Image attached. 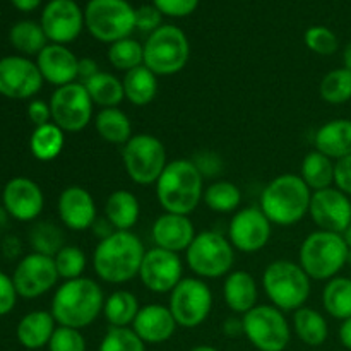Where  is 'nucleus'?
<instances>
[{"mask_svg":"<svg viewBox=\"0 0 351 351\" xmlns=\"http://www.w3.org/2000/svg\"><path fill=\"white\" fill-rule=\"evenodd\" d=\"M146 247L134 232H113L93 250L96 276L108 285H123L139 276Z\"/></svg>","mask_w":351,"mask_h":351,"instance_id":"1","label":"nucleus"},{"mask_svg":"<svg viewBox=\"0 0 351 351\" xmlns=\"http://www.w3.org/2000/svg\"><path fill=\"white\" fill-rule=\"evenodd\" d=\"M105 298L103 288L95 280L81 276L77 280L64 281L55 290L50 312L57 326L81 331L103 314Z\"/></svg>","mask_w":351,"mask_h":351,"instance_id":"2","label":"nucleus"},{"mask_svg":"<svg viewBox=\"0 0 351 351\" xmlns=\"http://www.w3.org/2000/svg\"><path fill=\"white\" fill-rule=\"evenodd\" d=\"M156 199L165 213L189 216L197 209L204 195V177L189 158L168 161L154 184Z\"/></svg>","mask_w":351,"mask_h":351,"instance_id":"3","label":"nucleus"},{"mask_svg":"<svg viewBox=\"0 0 351 351\" xmlns=\"http://www.w3.org/2000/svg\"><path fill=\"white\" fill-rule=\"evenodd\" d=\"M312 194L300 175H278L261 192L259 208L273 225L293 226L308 215Z\"/></svg>","mask_w":351,"mask_h":351,"instance_id":"4","label":"nucleus"},{"mask_svg":"<svg viewBox=\"0 0 351 351\" xmlns=\"http://www.w3.org/2000/svg\"><path fill=\"white\" fill-rule=\"evenodd\" d=\"M263 288L271 305L287 314L305 307L311 297L312 280L298 263L278 259L264 269Z\"/></svg>","mask_w":351,"mask_h":351,"instance_id":"5","label":"nucleus"},{"mask_svg":"<svg viewBox=\"0 0 351 351\" xmlns=\"http://www.w3.org/2000/svg\"><path fill=\"white\" fill-rule=\"evenodd\" d=\"M348 245L339 233L317 230L305 237L298 250V264L314 281L339 276L348 264Z\"/></svg>","mask_w":351,"mask_h":351,"instance_id":"6","label":"nucleus"},{"mask_svg":"<svg viewBox=\"0 0 351 351\" xmlns=\"http://www.w3.org/2000/svg\"><path fill=\"white\" fill-rule=\"evenodd\" d=\"M185 261L201 280H218L232 273L235 249L226 235L216 230H204L195 235L191 247L185 250Z\"/></svg>","mask_w":351,"mask_h":351,"instance_id":"7","label":"nucleus"},{"mask_svg":"<svg viewBox=\"0 0 351 351\" xmlns=\"http://www.w3.org/2000/svg\"><path fill=\"white\" fill-rule=\"evenodd\" d=\"M191 58V43L184 29L163 24L151 33L144 43V65L156 75H175L182 72Z\"/></svg>","mask_w":351,"mask_h":351,"instance_id":"8","label":"nucleus"},{"mask_svg":"<svg viewBox=\"0 0 351 351\" xmlns=\"http://www.w3.org/2000/svg\"><path fill=\"white\" fill-rule=\"evenodd\" d=\"M86 29L95 40L112 45L136 29V9L127 0H89L84 7Z\"/></svg>","mask_w":351,"mask_h":351,"instance_id":"9","label":"nucleus"},{"mask_svg":"<svg viewBox=\"0 0 351 351\" xmlns=\"http://www.w3.org/2000/svg\"><path fill=\"white\" fill-rule=\"evenodd\" d=\"M125 173L137 185H154L168 165L165 144L151 134H134L122 146Z\"/></svg>","mask_w":351,"mask_h":351,"instance_id":"10","label":"nucleus"},{"mask_svg":"<svg viewBox=\"0 0 351 351\" xmlns=\"http://www.w3.org/2000/svg\"><path fill=\"white\" fill-rule=\"evenodd\" d=\"M243 335L259 351H285L290 345L291 326L285 312L271 304H259L242 315Z\"/></svg>","mask_w":351,"mask_h":351,"instance_id":"11","label":"nucleus"},{"mask_svg":"<svg viewBox=\"0 0 351 351\" xmlns=\"http://www.w3.org/2000/svg\"><path fill=\"white\" fill-rule=\"evenodd\" d=\"M51 122L65 134L84 130L95 119V103L82 82L62 86L50 96Z\"/></svg>","mask_w":351,"mask_h":351,"instance_id":"12","label":"nucleus"},{"mask_svg":"<svg viewBox=\"0 0 351 351\" xmlns=\"http://www.w3.org/2000/svg\"><path fill=\"white\" fill-rule=\"evenodd\" d=\"M168 308L173 314L178 328L194 329L209 317L213 308V291L206 280L184 278L171 290Z\"/></svg>","mask_w":351,"mask_h":351,"instance_id":"13","label":"nucleus"},{"mask_svg":"<svg viewBox=\"0 0 351 351\" xmlns=\"http://www.w3.org/2000/svg\"><path fill=\"white\" fill-rule=\"evenodd\" d=\"M273 223L259 206L242 208L233 215L228 225V240L233 249L243 254H256L269 243Z\"/></svg>","mask_w":351,"mask_h":351,"instance_id":"14","label":"nucleus"},{"mask_svg":"<svg viewBox=\"0 0 351 351\" xmlns=\"http://www.w3.org/2000/svg\"><path fill=\"white\" fill-rule=\"evenodd\" d=\"M58 280H60V276H58L53 257L36 252L24 256L17 263L12 274L17 295L21 298H26V300L43 297L45 293L53 290V287H57Z\"/></svg>","mask_w":351,"mask_h":351,"instance_id":"15","label":"nucleus"},{"mask_svg":"<svg viewBox=\"0 0 351 351\" xmlns=\"http://www.w3.org/2000/svg\"><path fill=\"white\" fill-rule=\"evenodd\" d=\"M36 62L23 55L0 58V95L9 99H31L43 88Z\"/></svg>","mask_w":351,"mask_h":351,"instance_id":"16","label":"nucleus"},{"mask_svg":"<svg viewBox=\"0 0 351 351\" xmlns=\"http://www.w3.org/2000/svg\"><path fill=\"white\" fill-rule=\"evenodd\" d=\"M139 280L151 293H171V290L184 280V264L178 254L151 247L144 254Z\"/></svg>","mask_w":351,"mask_h":351,"instance_id":"17","label":"nucleus"},{"mask_svg":"<svg viewBox=\"0 0 351 351\" xmlns=\"http://www.w3.org/2000/svg\"><path fill=\"white\" fill-rule=\"evenodd\" d=\"M40 24L50 43L69 45L86 27L84 10L75 0H50L43 7Z\"/></svg>","mask_w":351,"mask_h":351,"instance_id":"18","label":"nucleus"},{"mask_svg":"<svg viewBox=\"0 0 351 351\" xmlns=\"http://www.w3.org/2000/svg\"><path fill=\"white\" fill-rule=\"evenodd\" d=\"M308 216L317 230L343 235L351 223V197L335 185L312 194Z\"/></svg>","mask_w":351,"mask_h":351,"instance_id":"19","label":"nucleus"},{"mask_svg":"<svg viewBox=\"0 0 351 351\" xmlns=\"http://www.w3.org/2000/svg\"><path fill=\"white\" fill-rule=\"evenodd\" d=\"M2 204L10 218L34 221L43 213L45 195L40 185L27 177H14L2 191Z\"/></svg>","mask_w":351,"mask_h":351,"instance_id":"20","label":"nucleus"},{"mask_svg":"<svg viewBox=\"0 0 351 351\" xmlns=\"http://www.w3.org/2000/svg\"><path fill=\"white\" fill-rule=\"evenodd\" d=\"M57 211L62 225L72 232L91 230L93 223L98 218L95 197L88 189L81 185H71L60 192Z\"/></svg>","mask_w":351,"mask_h":351,"instance_id":"21","label":"nucleus"},{"mask_svg":"<svg viewBox=\"0 0 351 351\" xmlns=\"http://www.w3.org/2000/svg\"><path fill=\"white\" fill-rule=\"evenodd\" d=\"M36 65L45 82L62 88L77 81L79 58L67 45L48 43L36 55Z\"/></svg>","mask_w":351,"mask_h":351,"instance_id":"22","label":"nucleus"},{"mask_svg":"<svg viewBox=\"0 0 351 351\" xmlns=\"http://www.w3.org/2000/svg\"><path fill=\"white\" fill-rule=\"evenodd\" d=\"M195 226L191 218L175 213H163L158 216L151 228V239L154 247L168 250V252L180 254L191 247L195 239Z\"/></svg>","mask_w":351,"mask_h":351,"instance_id":"23","label":"nucleus"},{"mask_svg":"<svg viewBox=\"0 0 351 351\" xmlns=\"http://www.w3.org/2000/svg\"><path fill=\"white\" fill-rule=\"evenodd\" d=\"M178 324L168 305L149 304L141 307L132 329L146 345L167 343L177 331Z\"/></svg>","mask_w":351,"mask_h":351,"instance_id":"24","label":"nucleus"},{"mask_svg":"<svg viewBox=\"0 0 351 351\" xmlns=\"http://www.w3.org/2000/svg\"><path fill=\"white\" fill-rule=\"evenodd\" d=\"M223 300L226 307L235 314L245 315L252 311L259 300V287L256 278L247 271H232L225 278L223 285Z\"/></svg>","mask_w":351,"mask_h":351,"instance_id":"25","label":"nucleus"},{"mask_svg":"<svg viewBox=\"0 0 351 351\" xmlns=\"http://www.w3.org/2000/svg\"><path fill=\"white\" fill-rule=\"evenodd\" d=\"M314 147L332 161L351 154V120L332 119L322 123L314 134Z\"/></svg>","mask_w":351,"mask_h":351,"instance_id":"26","label":"nucleus"},{"mask_svg":"<svg viewBox=\"0 0 351 351\" xmlns=\"http://www.w3.org/2000/svg\"><path fill=\"white\" fill-rule=\"evenodd\" d=\"M55 329H57V322H55L51 312L33 311L21 319L16 329V336L17 341L24 348L38 351L48 346Z\"/></svg>","mask_w":351,"mask_h":351,"instance_id":"27","label":"nucleus"},{"mask_svg":"<svg viewBox=\"0 0 351 351\" xmlns=\"http://www.w3.org/2000/svg\"><path fill=\"white\" fill-rule=\"evenodd\" d=\"M141 216V204L136 194L125 189L113 191L105 202V218L120 232H132Z\"/></svg>","mask_w":351,"mask_h":351,"instance_id":"28","label":"nucleus"},{"mask_svg":"<svg viewBox=\"0 0 351 351\" xmlns=\"http://www.w3.org/2000/svg\"><path fill=\"white\" fill-rule=\"evenodd\" d=\"M125 99L134 106H146L154 101L158 95V75L153 71L141 65L125 72L122 79Z\"/></svg>","mask_w":351,"mask_h":351,"instance_id":"29","label":"nucleus"},{"mask_svg":"<svg viewBox=\"0 0 351 351\" xmlns=\"http://www.w3.org/2000/svg\"><path fill=\"white\" fill-rule=\"evenodd\" d=\"M291 329L304 345L312 346V348L324 345L329 336V326L324 314L307 305L293 312Z\"/></svg>","mask_w":351,"mask_h":351,"instance_id":"30","label":"nucleus"},{"mask_svg":"<svg viewBox=\"0 0 351 351\" xmlns=\"http://www.w3.org/2000/svg\"><path fill=\"white\" fill-rule=\"evenodd\" d=\"M95 129L105 143L123 146L129 143L132 132V122L129 115L117 106V108H101L95 115Z\"/></svg>","mask_w":351,"mask_h":351,"instance_id":"31","label":"nucleus"},{"mask_svg":"<svg viewBox=\"0 0 351 351\" xmlns=\"http://www.w3.org/2000/svg\"><path fill=\"white\" fill-rule=\"evenodd\" d=\"M139 311V298L132 291L117 290L105 298L103 317L110 328H132Z\"/></svg>","mask_w":351,"mask_h":351,"instance_id":"32","label":"nucleus"},{"mask_svg":"<svg viewBox=\"0 0 351 351\" xmlns=\"http://www.w3.org/2000/svg\"><path fill=\"white\" fill-rule=\"evenodd\" d=\"M298 175L312 192L324 191L335 185V161L314 149L305 154Z\"/></svg>","mask_w":351,"mask_h":351,"instance_id":"33","label":"nucleus"},{"mask_svg":"<svg viewBox=\"0 0 351 351\" xmlns=\"http://www.w3.org/2000/svg\"><path fill=\"white\" fill-rule=\"evenodd\" d=\"M65 146V132L53 122L34 127L29 137L31 154L38 161H53L62 154Z\"/></svg>","mask_w":351,"mask_h":351,"instance_id":"34","label":"nucleus"},{"mask_svg":"<svg viewBox=\"0 0 351 351\" xmlns=\"http://www.w3.org/2000/svg\"><path fill=\"white\" fill-rule=\"evenodd\" d=\"M84 88L91 96L93 103L99 108H117L125 99L122 79L110 72L101 71L95 77L86 81Z\"/></svg>","mask_w":351,"mask_h":351,"instance_id":"35","label":"nucleus"},{"mask_svg":"<svg viewBox=\"0 0 351 351\" xmlns=\"http://www.w3.org/2000/svg\"><path fill=\"white\" fill-rule=\"evenodd\" d=\"M322 307L326 314L338 321L351 317V278L336 276L322 288Z\"/></svg>","mask_w":351,"mask_h":351,"instance_id":"36","label":"nucleus"},{"mask_svg":"<svg viewBox=\"0 0 351 351\" xmlns=\"http://www.w3.org/2000/svg\"><path fill=\"white\" fill-rule=\"evenodd\" d=\"M9 40L10 45L23 57L38 55L48 45V38L43 27L34 21H19L14 24L9 31Z\"/></svg>","mask_w":351,"mask_h":351,"instance_id":"37","label":"nucleus"},{"mask_svg":"<svg viewBox=\"0 0 351 351\" xmlns=\"http://www.w3.org/2000/svg\"><path fill=\"white\" fill-rule=\"evenodd\" d=\"M202 201L211 211L219 215L237 213L242 204V191L230 180H218L204 189Z\"/></svg>","mask_w":351,"mask_h":351,"instance_id":"38","label":"nucleus"},{"mask_svg":"<svg viewBox=\"0 0 351 351\" xmlns=\"http://www.w3.org/2000/svg\"><path fill=\"white\" fill-rule=\"evenodd\" d=\"M319 95L329 105H345L351 101V71L338 67L329 71L319 84Z\"/></svg>","mask_w":351,"mask_h":351,"instance_id":"39","label":"nucleus"},{"mask_svg":"<svg viewBox=\"0 0 351 351\" xmlns=\"http://www.w3.org/2000/svg\"><path fill=\"white\" fill-rule=\"evenodd\" d=\"M29 245L33 252L55 257L58 250L67 243H65V235L60 226L50 221H40L31 228Z\"/></svg>","mask_w":351,"mask_h":351,"instance_id":"40","label":"nucleus"},{"mask_svg":"<svg viewBox=\"0 0 351 351\" xmlns=\"http://www.w3.org/2000/svg\"><path fill=\"white\" fill-rule=\"evenodd\" d=\"M108 62L120 72H129L144 65V45L134 38H123L108 47Z\"/></svg>","mask_w":351,"mask_h":351,"instance_id":"41","label":"nucleus"},{"mask_svg":"<svg viewBox=\"0 0 351 351\" xmlns=\"http://www.w3.org/2000/svg\"><path fill=\"white\" fill-rule=\"evenodd\" d=\"M55 266H57L58 276L60 280H77L84 276L86 266H88V257L84 250H81L75 245H64L58 250L57 256L53 257Z\"/></svg>","mask_w":351,"mask_h":351,"instance_id":"42","label":"nucleus"},{"mask_svg":"<svg viewBox=\"0 0 351 351\" xmlns=\"http://www.w3.org/2000/svg\"><path fill=\"white\" fill-rule=\"evenodd\" d=\"M98 351H146V343L132 328H108Z\"/></svg>","mask_w":351,"mask_h":351,"instance_id":"43","label":"nucleus"},{"mask_svg":"<svg viewBox=\"0 0 351 351\" xmlns=\"http://www.w3.org/2000/svg\"><path fill=\"white\" fill-rule=\"evenodd\" d=\"M305 45L311 51L321 57H331L338 51L339 40L332 29L326 26H312L305 31Z\"/></svg>","mask_w":351,"mask_h":351,"instance_id":"44","label":"nucleus"},{"mask_svg":"<svg viewBox=\"0 0 351 351\" xmlns=\"http://www.w3.org/2000/svg\"><path fill=\"white\" fill-rule=\"evenodd\" d=\"M48 351H86V339L79 329L57 326L48 343Z\"/></svg>","mask_w":351,"mask_h":351,"instance_id":"45","label":"nucleus"},{"mask_svg":"<svg viewBox=\"0 0 351 351\" xmlns=\"http://www.w3.org/2000/svg\"><path fill=\"white\" fill-rule=\"evenodd\" d=\"M163 26V14L158 10L156 5H141L136 9V29L143 33H154Z\"/></svg>","mask_w":351,"mask_h":351,"instance_id":"46","label":"nucleus"},{"mask_svg":"<svg viewBox=\"0 0 351 351\" xmlns=\"http://www.w3.org/2000/svg\"><path fill=\"white\" fill-rule=\"evenodd\" d=\"M153 5H156L163 16L187 17L197 9L199 0H153Z\"/></svg>","mask_w":351,"mask_h":351,"instance_id":"47","label":"nucleus"},{"mask_svg":"<svg viewBox=\"0 0 351 351\" xmlns=\"http://www.w3.org/2000/svg\"><path fill=\"white\" fill-rule=\"evenodd\" d=\"M17 298H19V295L14 287L12 276H7L5 273L0 271V317L14 311Z\"/></svg>","mask_w":351,"mask_h":351,"instance_id":"48","label":"nucleus"},{"mask_svg":"<svg viewBox=\"0 0 351 351\" xmlns=\"http://www.w3.org/2000/svg\"><path fill=\"white\" fill-rule=\"evenodd\" d=\"M194 165L197 167V170L201 171V175L204 178H213L221 171L223 163L219 160L218 154L209 153V151H202V153H197L194 158H192Z\"/></svg>","mask_w":351,"mask_h":351,"instance_id":"49","label":"nucleus"},{"mask_svg":"<svg viewBox=\"0 0 351 351\" xmlns=\"http://www.w3.org/2000/svg\"><path fill=\"white\" fill-rule=\"evenodd\" d=\"M335 187L351 197V154L335 161Z\"/></svg>","mask_w":351,"mask_h":351,"instance_id":"50","label":"nucleus"},{"mask_svg":"<svg viewBox=\"0 0 351 351\" xmlns=\"http://www.w3.org/2000/svg\"><path fill=\"white\" fill-rule=\"evenodd\" d=\"M27 119L34 127L45 125V123L51 122V108L50 103L43 101V99H31L27 105Z\"/></svg>","mask_w":351,"mask_h":351,"instance_id":"51","label":"nucleus"},{"mask_svg":"<svg viewBox=\"0 0 351 351\" xmlns=\"http://www.w3.org/2000/svg\"><path fill=\"white\" fill-rule=\"evenodd\" d=\"M99 65L95 58L91 57H82L79 58V67H77V81L84 84L86 81H89L91 77H95L96 74H99Z\"/></svg>","mask_w":351,"mask_h":351,"instance_id":"52","label":"nucleus"},{"mask_svg":"<svg viewBox=\"0 0 351 351\" xmlns=\"http://www.w3.org/2000/svg\"><path fill=\"white\" fill-rule=\"evenodd\" d=\"M223 335L226 338H239L243 335V321L239 317H228L223 322Z\"/></svg>","mask_w":351,"mask_h":351,"instance_id":"53","label":"nucleus"},{"mask_svg":"<svg viewBox=\"0 0 351 351\" xmlns=\"http://www.w3.org/2000/svg\"><path fill=\"white\" fill-rule=\"evenodd\" d=\"M91 230H93V235L98 237L99 240L106 239V237L112 235L113 232H117V230L113 228L112 223H110L105 216H101V218H96V221L93 223Z\"/></svg>","mask_w":351,"mask_h":351,"instance_id":"54","label":"nucleus"},{"mask_svg":"<svg viewBox=\"0 0 351 351\" xmlns=\"http://www.w3.org/2000/svg\"><path fill=\"white\" fill-rule=\"evenodd\" d=\"M2 252L3 256L9 257V259H14L21 254V242L16 237H7L2 243Z\"/></svg>","mask_w":351,"mask_h":351,"instance_id":"55","label":"nucleus"},{"mask_svg":"<svg viewBox=\"0 0 351 351\" xmlns=\"http://www.w3.org/2000/svg\"><path fill=\"white\" fill-rule=\"evenodd\" d=\"M339 341L345 346L346 350L351 351V317L346 319V321H341V326H339Z\"/></svg>","mask_w":351,"mask_h":351,"instance_id":"56","label":"nucleus"},{"mask_svg":"<svg viewBox=\"0 0 351 351\" xmlns=\"http://www.w3.org/2000/svg\"><path fill=\"white\" fill-rule=\"evenodd\" d=\"M10 2L21 12H33L41 5V0H10Z\"/></svg>","mask_w":351,"mask_h":351,"instance_id":"57","label":"nucleus"},{"mask_svg":"<svg viewBox=\"0 0 351 351\" xmlns=\"http://www.w3.org/2000/svg\"><path fill=\"white\" fill-rule=\"evenodd\" d=\"M343 67L350 69L351 71V41L346 45L345 50H343Z\"/></svg>","mask_w":351,"mask_h":351,"instance_id":"58","label":"nucleus"},{"mask_svg":"<svg viewBox=\"0 0 351 351\" xmlns=\"http://www.w3.org/2000/svg\"><path fill=\"white\" fill-rule=\"evenodd\" d=\"M9 218H10L9 213H7L5 208H3V206H2V208H0V228L7 225V221H9Z\"/></svg>","mask_w":351,"mask_h":351,"instance_id":"59","label":"nucleus"},{"mask_svg":"<svg viewBox=\"0 0 351 351\" xmlns=\"http://www.w3.org/2000/svg\"><path fill=\"white\" fill-rule=\"evenodd\" d=\"M343 239H345L346 245H348V249L351 250V223H350L348 228L345 230V233H343Z\"/></svg>","mask_w":351,"mask_h":351,"instance_id":"60","label":"nucleus"},{"mask_svg":"<svg viewBox=\"0 0 351 351\" xmlns=\"http://www.w3.org/2000/svg\"><path fill=\"white\" fill-rule=\"evenodd\" d=\"M191 351H218L215 348V346H209V345H199V346H194Z\"/></svg>","mask_w":351,"mask_h":351,"instance_id":"61","label":"nucleus"},{"mask_svg":"<svg viewBox=\"0 0 351 351\" xmlns=\"http://www.w3.org/2000/svg\"><path fill=\"white\" fill-rule=\"evenodd\" d=\"M348 264L351 266V250L348 252Z\"/></svg>","mask_w":351,"mask_h":351,"instance_id":"62","label":"nucleus"},{"mask_svg":"<svg viewBox=\"0 0 351 351\" xmlns=\"http://www.w3.org/2000/svg\"><path fill=\"white\" fill-rule=\"evenodd\" d=\"M0 192H2V189H0Z\"/></svg>","mask_w":351,"mask_h":351,"instance_id":"63","label":"nucleus"}]
</instances>
